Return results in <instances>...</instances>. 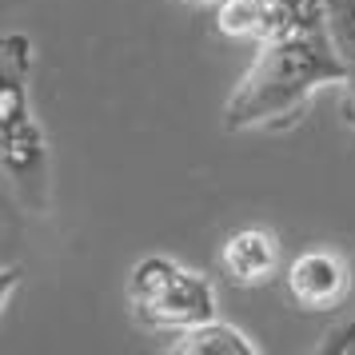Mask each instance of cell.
Returning <instances> with one entry per match:
<instances>
[{"label":"cell","mask_w":355,"mask_h":355,"mask_svg":"<svg viewBox=\"0 0 355 355\" xmlns=\"http://www.w3.org/2000/svg\"><path fill=\"white\" fill-rule=\"evenodd\" d=\"M343 76H347V64L327 28L268 36L256 44L248 72L224 100V128H288L307 112V104L320 88L343 84Z\"/></svg>","instance_id":"1"},{"label":"cell","mask_w":355,"mask_h":355,"mask_svg":"<svg viewBox=\"0 0 355 355\" xmlns=\"http://www.w3.org/2000/svg\"><path fill=\"white\" fill-rule=\"evenodd\" d=\"M0 176L28 211H52L56 164L33 104V40L24 33H0Z\"/></svg>","instance_id":"2"},{"label":"cell","mask_w":355,"mask_h":355,"mask_svg":"<svg viewBox=\"0 0 355 355\" xmlns=\"http://www.w3.org/2000/svg\"><path fill=\"white\" fill-rule=\"evenodd\" d=\"M128 311L144 331H188L196 323L220 315L216 284L176 256H144L128 275Z\"/></svg>","instance_id":"3"},{"label":"cell","mask_w":355,"mask_h":355,"mask_svg":"<svg viewBox=\"0 0 355 355\" xmlns=\"http://www.w3.org/2000/svg\"><path fill=\"white\" fill-rule=\"evenodd\" d=\"M216 28L236 40H268L300 28H327L323 0H224L216 12Z\"/></svg>","instance_id":"4"},{"label":"cell","mask_w":355,"mask_h":355,"mask_svg":"<svg viewBox=\"0 0 355 355\" xmlns=\"http://www.w3.org/2000/svg\"><path fill=\"white\" fill-rule=\"evenodd\" d=\"M288 295L304 311H336L352 291V268L331 248H307L284 272Z\"/></svg>","instance_id":"5"},{"label":"cell","mask_w":355,"mask_h":355,"mask_svg":"<svg viewBox=\"0 0 355 355\" xmlns=\"http://www.w3.org/2000/svg\"><path fill=\"white\" fill-rule=\"evenodd\" d=\"M284 263V248L279 236L263 224L236 227L224 243H220V272L232 288H263L279 275Z\"/></svg>","instance_id":"6"},{"label":"cell","mask_w":355,"mask_h":355,"mask_svg":"<svg viewBox=\"0 0 355 355\" xmlns=\"http://www.w3.org/2000/svg\"><path fill=\"white\" fill-rule=\"evenodd\" d=\"M168 352L172 355H259L263 347H259L243 327L220 320V315H211V320L196 323L188 331H180V336L168 343Z\"/></svg>","instance_id":"7"},{"label":"cell","mask_w":355,"mask_h":355,"mask_svg":"<svg viewBox=\"0 0 355 355\" xmlns=\"http://www.w3.org/2000/svg\"><path fill=\"white\" fill-rule=\"evenodd\" d=\"M323 17H327V33L336 40L343 64L355 60V0H323Z\"/></svg>","instance_id":"8"},{"label":"cell","mask_w":355,"mask_h":355,"mask_svg":"<svg viewBox=\"0 0 355 355\" xmlns=\"http://www.w3.org/2000/svg\"><path fill=\"white\" fill-rule=\"evenodd\" d=\"M320 352H355V320L352 323H339L323 336Z\"/></svg>","instance_id":"9"},{"label":"cell","mask_w":355,"mask_h":355,"mask_svg":"<svg viewBox=\"0 0 355 355\" xmlns=\"http://www.w3.org/2000/svg\"><path fill=\"white\" fill-rule=\"evenodd\" d=\"M20 284H24V268H20V263L0 268V315H4V307L12 304V295L20 291Z\"/></svg>","instance_id":"10"},{"label":"cell","mask_w":355,"mask_h":355,"mask_svg":"<svg viewBox=\"0 0 355 355\" xmlns=\"http://www.w3.org/2000/svg\"><path fill=\"white\" fill-rule=\"evenodd\" d=\"M343 104H339V112H343V124L355 132V60H347V76H343Z\"/></svg>","instance_id":"11"},{"label":"cell","mask_w":355,"mask_h":355,"mask_svg":"<svg viewBox=\"0 0 355 355\" xmlns=\"http://www.w3.org/2000/svg\"><path fill=\"white\" fill-rule=\"evenodd\" d=\"M180 4H188V8H200V12H216L224 0H180Z\"/></svg>","instance_id":"12"}]
</instances>
